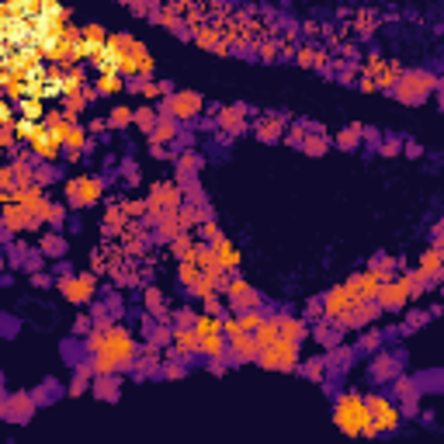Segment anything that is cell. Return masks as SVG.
<instances>
[{"label":"cell","instance_id":"6da1fadb","mask_svg":"<svg viewBox=\"0 0 444 444\" xmlns=\"http://www.w3.org/2000/svg\"><path fill=\"white\" fill-rule=\"evenodd\" d=\"M333 423H337V430H344L347 437H358L371 423V406L358 393H344L337 399V406H333Z\"/></svg>","mask_w":444,"mask_h":444},{"label":"cell","instance_id":"7a4b0ae2","mask_svg":"<svg viewBox=\"0 0 444 444\" xmlns=\"http://www.w3.org/2000/svg\"><path fill=\"white\" fill-rule=\"evenodd\" d=\"M90 347L97 354H108L111 361H119V368L132 365L136 358V344L125 330H111V333H97V337H90Z\"/></svg>","mask_w":444,"mask_h":444},{"label":"cell","instance_id":"3957f363","mask_svg":"<svg viewBox=\"0 0 444 444\" xmlns=\"http://www.w3.org/2000/svg\"><path fill=\"white\" fill-rule=\"evenodd\" d=\"M260 365H264V368H278V371H292V368L299 365V347H295V341L282 337L278 344L264 347V351H260Z\"/></svg>","mask_w":444,"mask_h":444},{"label":"cell","instance_id":"277c9868","mask_svg":"<svg viewBox=\"0 0 444 444\" xmlns=\"http://www.w3.org/2000/svg\"><path fill=\"white\" fill-rule=\"evenodd\" d=\"M427 90H434V77L430 73H403L396 80V94L403 101H420Z\"/></svg>","mask_w":444,"mask_h":444},{"label":"cell","instance_id":"5b68a950","mask_svg":"<svg viewBox=\"0 0 444 444\" xmlns=\"http://www.w3.org/2000/svg\"><path fill=\"white\" fill-rule=\"evenodd\" d=\"M66 195H70V205H77V208L94 205L101 198V181H94V177H73L66 184Z\"/></svg>","mask_w":444,"mask_h":444},{"label":"cell","instance_id":"8992f818","mask_svg":"<svg viewBox=\"0 0 444 444\" xmlns=\"http://www.w3.org/2000/svg\"><path fill=\"white\" fill-rule=\"evenodd\" d=\"M354 302H358V299L351 295V288H347V285H341V288H333V292L323 299V312H326L330 319H341V323H344V319H347V312L354 309Z\"/></svg>","mask_w":444,"mask_h":444},{"label":"cell","instance_id":"52a82bcc","mask_svg":"<svg viewBox=\"0 0 444 444\" xmlns=\"http://www.w3.org/2000/svg\"><path fill=\"white\" fill-rule=\"evenodd\" d=\"M378 299H382V309H403L406 299H410V278H396V282H382L378 288Z\"/></svg>","mask_w":444,"mask_h":444},{"label":"cell","instance_id":"ba28073f","mask_svg":"<svg viewBox=\"0 0 444 444\" xmlns=\"http://www.w3.org/2000/svg\"><path fill=\"white\" fill-rule=\"evenodd\" d=\"M368 406H371V423H375V430H396V427H399V410L388 403V399L371 396Z\"/></svg>","mask_w":444,"mask_h":444},{"label":"cell","instance_id":"9c48e42d","mask_svg":"<svg viewBox=\"0 0 444 444\" xmlns=\"http://www.w3.org/2000/svg\"><path fill=\"white\" fill-rule=\"evenodd\" d=\"M198 108H201V97L195 90H177V94H171V101H166L171 119H195Z\"/></svg>","mask_w":444,"mask_h":444},{"label":"cell","instance_id":"30bf717a","mask_svg":"<svg viewBox=\"0 0 444 444\" xmlns=\"http://www.w3.org/2000/svg\"><path fill=\"white\" fill-rule=\"evenodd\" d=\"M28 143H32V149H35L42 160H56V156H60V146H63V139L56 136L49 125H38V129H35V136H32Z\"/></svg>","mask_w":444,"mask_h":444},{"label":"cell","instance_id":"8fae6325","mask_svg":"<svg viewBox=\"0 0 444 444\" xmlns=\"http://www.w3.org/2000/svg\"><path fill=\"white\" fill-rule=\"evenodd\" d=\"M382 282H385V278L371 267V271H365V274H354L351 282H347V288H351L354 299H375L378 288H382Z\"/></svg>","mask_w":444,"mask_h":444},{"label":"cell","instance_id":"7c38bea8","mask_svg":"<svg viewBox=\"0 0 444 444\" xmlns=\"http://www.w3.org/2000/svg\"><path fill=\"white\" fill-rule=\"evenodd\" d=\"M226 295H230V306L240 309V312H243V309H257V302H260V295H257L247 282H240V278L226 285Z\"/></svg>","mask_w":444,"mask_h":444},{"label":"cell","instance_id":"4fadbf2b","mask_svg":"<svg viewBox=\"0 0 444 444\" xmlns=\"http://www.w3.org/2000/svg\"><path fill=\"white\" fill-rule=\"evenodd\" d=\"M63 295L70 299V302H87L90 295H94V278L90 274H84V278H66L63 282Z\"/></svg>","mask_w":444,"mask_h":444},{"label":"cell","instance_id":"5bb4252c","mask_svg":"<svg viewBox=\"0 0 444 444\" xmlns=\"http://www.w3.org/2000/svg\"><path fill=\"white\" fill-rule=\"evenodd\" d=\"M212 250H215V257H219L222 271H233V267H240V250L233 247V240H226V236H215V240H212Z\"/></svg>","mask_w":444,"mask_h":444},{"label":"cell","instance_id":"9a60e30c","mask_svg":"<svg viewBox=\"0 0 444 444\" xmlns=\"http://www.w3.org/2000/svg\"><path fill=\"white\" fill-rule=\"evenodd\" d=\"M230 344H233V351H236V358H240V361H250V358H257V354H260V344H257V337H250L247 330L233 333V337H230Z\"/></svg>","mask_w":444,"mask_h":444},{"label":"cell","instance_id":"2e32d148","mask_svg":"<svg viewBox=\"0 0 444 444\" xmlns=\"http://www.w3.org/2000/svg\"><path fill=\"white\" fill-rule=\"evenodd\" d=\"M149 205H156V208H166V212H174V208L181 205V195H177V188H174V184H156V188H153V198H149Z\"/></svg>","mask_w":444,"mask_h":444},{"label":"cell","instance_id":"e0dca14e","mask_svg":"<svg viewBox=\"0 0 444 444\" xmlns=\"http://www.w3.org/2000/svg\"><path fill=\"white\" fill-rule=\"evenodd\" d=\"M278 341H282V323H278V319H264V323L257 326V344H260V351L271 347V344H278Z\"/></svg>","mask_w":444,"mask_h":444},{"label":"cell","instance_id":"ac0fdd59","mask_svg":"<svg viewBox=\"0 0 444 444\" xmlns=\"http://www.w3.org/2000/svg\"><path fill=\"white\" fill-rule=\"evenodd\" d=\"M420 271H423L427 282L441 278V274H444V257H441V250H427V254L420 257Z\"/></svg>","mask_w":444,"mask_h":444},{"label":"cell","instance_id":"d6986e66","mask_svg":"<svg viewBox=\"0 0 444 444\" xmlns=\"http://www.w3.org/2000/svg\"><path fill=\"white\" fill-rule=\"evenodd\" d=\"M174 344L181 347V354H195L201 347V337H198V330L181 326V330H174Z\"/></svg>","mask_w":444,"mask_h":444},{"label":"cell","instance_id":"ffe728a7","mask_svg":"<svg viewBox=\"0 0 444 444\" xmlns=\"http://www.w3.org/2000/svg\"><path fill=\"white\" fill-rule=\"evenodd\" d=\"M125 84H122V73H115V70H108V73H101L97 77V90L101 94H119Z\"/></svg>","mask_w":444,"mask_h":444},{"label":"cell","instance_id":"44dd1931","mask_svg":"<svg viewBox=\"0 0 444 444\" xmlns=\"http://www.w3.org/2000/svg\"><path fill=\"white\" fill-rule=\"evenodd\" d=\"M278 323H282V337H288V341H299L302 333H306L302 319H288V316H278Z\"/></svg>","mask_w":444,"mask_h":444},{"label":"cell","instance_id":"7402d4cb","mask_svg":"<svg viewBox=\"0 0 444 444\" xmlns=\"http://www.w3.org/2000/svg\"><path fill=\"white\" fill-rule=\"evenodd\" d=\"M198 351H201V354H208V358H219V354H222V333H205Z\"/></svg>","mask_w":444,"mask_h":444},{"label":"cell","instance_id":"603a6c76","mask_svg":"<svg viewBox=\"0 0 444 444\" xmlns=\"http://www.w3.org/2000/svg\"><path fill=\"white\" fill-rule=\"evenodd\" d=\"M181 230H184V222H181V219H177L174 212H171V215H163V222H160V233H163L166 240H174V236H177Z\"/></svg>","mask_w":444,"mask_h":444},{"label":"cell","instance_id":"cb8c5ba5","mask_svg":"<svg viewBox=\"0 0 444 444\" xmlns=\"http://www.w3.org/2000/svg\"><path fill=\"white\" fill-rule=\"evenodd\" d=\"M240 122H243V108H226V115L219 119V125L226 129V132H236Z\"/></svg>","mask_w":444,"mask_h":444},{"label":"cell","instance_id":"d4e9b609","mask_svg":"<svg viewBox=\"0 0 444 444\" xmlns=\"http://www.w3.org/2000/svg\"><path fill=\"white\" fill-rule=\"evenodd\" d=\"M174 139V119H160L153 129V143H171Z\"/></svg>","mask_w":444,"mask_h":444},{"label":"cell","instance_id":"484cf974","mask_svg":"<svg viewBox=\"0 0 444 444\" xmlns=\"http://www.w3.org/2000/svg\"><path fill=\"white\" fill-rule=\"evenodd\" d=\"M195 330H198V337H205V333H222V323L215 316H198L195 319Z\"/></svg>","mask_w":444,"mask_h":444},{"label":"cell","instance_id":"4316f807","mask_svg":"<svg viewBox=\"0 0 444 444\" xmlns=\"http://www.w3.org/2000/svg\"><path fill=\"white\" fill-rule=\"evenodd\" d=\"M21 119H28V122H38V119H42V101H38V97H32V101L25 97V101H21Z\"/></svg>","mask_w":444,"mask_h":444},{"label":"cell","instance_id":"83f0119b","mask_svg":"<svg viewBox=\"0 0 444 444\" xmlns=\"http://www.w3.org/2000/svg\"><path fill=\"white\" fill-rule=\"evenodd\" d=\"M260 323H264V319H260V312H257V309H243V312H240V326H243L247 333H250V330L257 333V326H260Z\"/></svg>","mask_w":444,"mask_h":444},{"label":"cell","instance_id":"f1b7e54d","mask_svg":"<svg viewBox=\"0 0 444 444\" xmlns=\"http://www.w3.org/2000/svg\"><path fill=\"white\" fill-rule=\"evenodd\" d=\"M97 396H104V399L111 396V399H115V396H119V382H111V378H101V382H97Z\"/></svg>","mask_w":444,"mask_h":444},{"label":"cell","instance_id":"f546056e","mask_svg":"<svg viewBox=\"0 0 444 444\" xmlns=\"http://www.w3.org/2000/svg\"><path fill=\"white\" fill-rule=\"evenodd\" d=\"M136 115H132V108H115L111 111V125H129Z\"/></svg>","mask_w":444,"mask_h":444},{"label":"cell","instance_id":"4dcf8cb0","mask_svg":"<svg viewBox=\"0 0 444 444\" xmlns=\"http://www.w3.org/2000/svg\"><path fill=\"white\" fill-rule=\"evenodd\" d=\"M136 122H139L143 129H156V115H153V108H139V111H136Z\"/></svg>","mask_w":444,"mask_h":444},{"label":"cell","instance_id":"1f68e13d","mask_svg":"<svg viewBox=\"0 0 444 444\" xmlns=\"http://www.w3.org/2000/svg\"><path fill=\"white\" fill-rule=\"evenodd\" d=\"M358 136H361V129H358V125H354V129H347V132H341V139H337V143H341V146H344V149H351V146H354V143H358Z\"/></svg>","mask_w":444,"mask_h":444},{"label":"cell","instance_id":"d6a6232c","mask_svg":"<svg viewBox=\"0 0 444 444\" xmlns=\"http://www.w3.org/2000/svg\"><path fill=\"white\" fill-rule=\"evenodd\" d=\"M139 87H143V94H146V97H156V94H166V87H163V84H136V90H139Z\"/></svg>","mask_w":444,"mask_h":444},{"label":"cell","instance_id":"836d02e7","mask_svg":"<svg viewBox=\"0 0 444 444\" xmlns=\"http://www.w3.org/2000/svg\"><path fill=\"white\" fill-rule=\"evenodd\" d=\"M271 136H282V125H278V122H267L260 129V139H271Z\"/></svg>","mask_w":444,"mask_h":444},{"label":"cell","instance_id":"e575fe53","mask_svg":"<svg viewBox=\"0 0 444 444\" xmlns=\"http://www.w3.org/2000/svg\"><path fill=\"white\" fill-rule=\"evenodd\" d=\"M45 254H63V240H45Z\"/></svg>","mask_w":444,"mask_h":444},{"label":"cell","instance_id":"d590c367","mask_svg":"<svg viewBox=\"0 0 444 444\" xmlns=\"http://www.w3.org/2000/svg\"><path fill=\"white\" fill-rule=\"evenodd\" d=\"M166 375H171V378H181L184 368H181V365H166Z\"/></svg>","mask_w":444,"mask_h":444},{"label":"cell","instance_id":"8d00e7d4","mask_svg":"<svg viewBox=\"0 0 444 444\" xmlns=\"http://www.w3.org/2000/svg\"><path fill=\"white\" fill-rule=\"evenodd\" d=\"M125 212H132V215H136V212H143V201H129V205H125Z\"/></svg>","mask_w":444,"mask_h":444},{"label":"cell","instance_id":"74e56055","mask_svg":"<svg viewBox=\"0 0 444 444\" xmlns=\"http://www.w3.org/2000/svg\"><path fill=\"white\" fill-rule=\"evenodd\" d=\"M441 257H444V247H441Z\"/></svg>","mask_w":444,"mask_h":444},{"label":"cell","instance_id":"f35d334b","mask_svg":"<svg viewBox=\"0 0 444 444\" xmlns=\"http://www.w3.org/2000/svg\"><path fill=\"white\" fill-rule=\"evenodd\" d=\"M441 222H444V215H441Z\"/></svg>","mask_w":444,"mask_h":444}]
</instances>
